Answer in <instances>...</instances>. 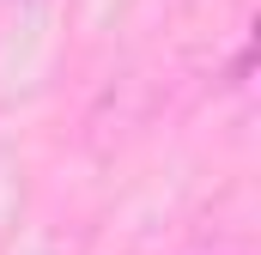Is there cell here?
Listing matches in <instances>:
<instances>
[]
</instances>
